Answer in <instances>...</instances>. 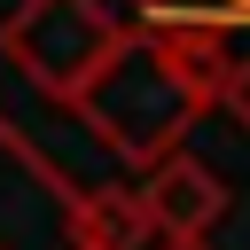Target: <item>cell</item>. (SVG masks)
Instances as JSON below:
<instances>
[{
    "label": "cell",
    "mask_w": 250,
    "mask_h": 250,
    "mask_svg": "<svg viewBox=\"0 0 250 250\" xmlns=\"http://www.w3.org/2000/svg\"><path fill=\"white\" fill-rule=\"evenodd\" d=\"M234 39L227 31H125L102 70L70 94V117L125 164H156L219 102Z\"/></svg>",
    "instance_id": "cell-1"
},
{
    "label": "cell",
    "mask_w": 250,
    "mask_h": 250,
    "mask_svg": "<svg viewBox=\"0 0 250 250\" xmlns=\"http://www.w3.org/2000/svg\"><path fill=\"white\" fill-rule=\"evenodd\" d=\"M125 39V16L109 8V0H23L8 23H0V55L39 86V94H55V102H70L94 70H102V55Z\"/></svg>",
    "instance_id": "cell-2"
},
{
    "label": "cell",
    "mask_w": 250,
    "mask_h": 250,
    "mask_svg": "<svg viewBox=\"0 0 250 250\" xmlns=\"http://www.w3.org/2000/svg\"><path fill=\"white\" fill-rule=\"evenodd\" d=\"M133 195H141V211H148L156 242H195V234H211V227L227 219V180H219L203 156H188V148L156 156V164H148V180H141Z\"/></svg>",
    "instance_id": "cell-3"
},
{
    "label": "cell",
    "mask_w": 250,
    "mask_h": 250,
    "mask_svg": "<svg viewBox=\"0 0 250 250\" xmlns=\"http://www.w3.org/2000/svg\"><path fill=\"white\" fill-rule=\"evenodd\" d=\"M156 227L133 188H78L70 195V250H148Z\"/></svg>",
    "instance_id": "cell-4"
},
{
    "label": "cell",
    "mask_w": 250,
    "mask_h": 250,
    "mask_svg": "<svg viewBox=\"0 0 250 250\" xmlns=\"http://www.w3.org/2000/svg\"><path fill=\"white\" fill-rule=\"evenodd\" d=\"M141 31H250V0H133Z\"/></svg>",
    "instance_id": "cell-5"
},
{
    "label": "cell",
    "mask_w": 250,
    "mask_h": 250,
    "mask_svg": "<svg viewBox=\"0 0 250 250\" xmlns=\"http://www.w3.org/2000/svg\"><path fill=\"white\" fill-rule=\"evenodd\" d=\"M219 109L250 133V47H234L227 55V78H219Z\"/></svg>",
    "instance_id": "cell-6"
},
{
    "label": "cell",
    "mask_w": 250,
    "mask_h": 250,
    "mask_svg": "<svg viewBox=\"0 0 250 250\" xmlns=\"http://www.w3.org/2000/svg\"><path fill=\"white\" fill-rule=\"evenodd\" d=\"M148 250H211V234H195V242H148Z\"/></svg>",
    "instance_id": "cell-7"
}]
</instances>
